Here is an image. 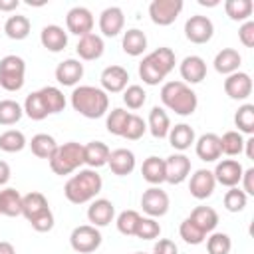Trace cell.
I'll return each mask as SVG.
<instances>
[{
    "instance_id": "obj_1",
    "label": "cell",
    "mask_w": 254,
    "mask_h": 254,
    "mask_svg": "<svg viewBox=\"0 0 254 254\" xmlns=\"http://www.w3.org/2000/svg\"><path fill=\"white\" fill-rule=\"evenodd\" d=\"M71 107L87 117V119H99L109 109V95L95 85H77L71 91Z\"/></svg>"
},
{
    "instance_id": "obj_2",
    "label": "cell",
    "mask_w": 254,
    "mask_h": 254,
    "mask_svg": "<svg viewBox=\"0 0 254 254\" xmlns=\"http://www.w3.org/2000/svg\"><path fill=\"white\" fill-rule=\"evenodd\" d=\"M103 181L95 169H79L64 187V194L73 204H83L93 200L101 192Z\"/></svg>"
},
{
    "instance_id": "obj_3",
    "label": "cell",
    "mask_w": 254,
    "mask_h": 254,
    "mask_svg": "<svg viewBox=\"0 0 254 254\" xmlns=\"http://www.w3.org/2000/svg\"><path fill=\"white\" fill-rule=\"evenodd\" d=\"M161 101L167 109L175 111L177 115L189 117L196 111L198 99L196 93L183 81H167L161 87Z\"/></svg>"
},
{
    "instance_id": "obj_4",
    "label": "cell",
    "mask_w": 254,
    "mask_h": 254,
    "mask_svg": "<svg viewBox=\"0 0 254 254\" xmlns=\"http://www.w3.org/2000/svg\"><path fill=\"white\" fill-rule=\"evenodd\" d=\"M50 163V169L64 177V175H69L73 171H77L83 163V145L81 143H75V141H67L64 145H58L56 153L52 155V159L48 161Z\"/></svg>"
},
{
    "instance_id": "obj_5",
    "label": "cell",
    "mask_w": 254,
    "mask_h": 254,
    "mask_svg": "<svg viewBox=\"0 0 254 254\" xmlns=\"http://www.w3.org/2000/svg\"><path fill=\"white\" fill-rule=\"evenodd\" d=\"M26 62L20 56H4L0 60V87L6 91H20L24 87Z\"/></svg>"
},
{
    "instance_id": "obj_6",
    "label": "cell",
    "mask_w": 254,
    "mask_h": 254,
    "mask_svg": "<svg viewBox=\"0 0 254 254\" xmlns=\"http://www.w3.org/2000/svg\"><path fill=\"white\" fill-rule=\"evenodd\" d=\"M69 244L79 254L95 252L101 246V232L95 226H91V224L75 226L71 230V234H69Z\"/></svg>"
},
{
    "instance_id": "obj_7",
    "label": "cell",
    "mask_w": 254,
    "mask_h": 254,
    "mask_svg": "<svg viewBox=\"0 0 254 254\" xmlns=\"http://www.w3.org/2000/svg\"><path fill=\"white\" fill-rule=\"evenodd\" d=\"M183 0H153L149 4L151 22L157 26H171L183 12Z\"/></svg>"
},
{
    "instance_id": "obj_8",
    "label": "cell",
    "mask_w": 254,
    "mask_h": 254,
    "mask_svg": "<svg viewBox=\"0 0 254 254\" xmlns=\"http://www.w3.org/2000/svg\"><path fill=\"white\" fill-rule=\"evenodd\" d=\"M185 36L192 44H206L214 36V24L208 16L194 14L185 22Z\"/></svg>"
},
{
    "instance_id": "obj_9",
    "label": "cell",
    "mask_w": 254,
    "mask_h": 254,
    "mask_svg": "<svg viewBox=\"0 0 254 254\" xmlns=\"http://www.w3.org/2000/svg\"><path fill=\"white\" fill-rule=\"evenodd\" d=\"M141 208L151 218L165 216L169 212V194L159 187H149L141 194Z\"/></svg>"
},
{
    "instance_id": "obj_10",
    "label": "cell",
    "mask_w": 254,
    "mask_h": 254,
    "mask_svg": "<svg viewBox=\"0 0 254 254\" xmlns=\"http://www.w3.org/2000/svg\"><path fill=\"white\" fill-rule=\"evenodd\" d=\"M190 175V159L183 153H175L165 159V183L181 185Z\"/></svg>"
},
{
    "instance_id": "obj_11",
    "label": "cell",
    "mask_w": 254,
    "mask_h": 254,
    "mask_svg": "<svg viewBox=\"0 0 254 254\" xmlns=\"http://www.w3.org/2000/svg\"><path fill=\"white\" fill-rule=\"evenodd\" d=\"M65 26H67L69 34H75L79 38L85 36V34H91V30H93V14L85 6H73L65 16Z\"/></svg>"
},
{
    "instance_id": "obj_12",
    "label": "cell",
    "mask_w": 254,
    "mask_h": 254,
    "mask_svg": "<svg viewBox=\"0 0 254 254\" xmlns=\"http://www.w3.org/2000/svg\"><path fill=\"white\" fill-rule=\"evenodd\" d=\"M242 173H244V169L236 159H222L220 163H216V167L212 171L214 181L222 187H228V189L238 187V183L242 179Z\"/></svg>"
},
{
    "instance_id": "obj_13",
    "label": "cell",
    "mask_w": 254,
    "mask_h": 254,
    "mask_svg": "<svg viewBox=\"0 0 254 254\" xmlns=\"http://www.w3.org/2000/svg\"><path fill=\"white\" fill-rule=\"evenodd\" d=\"M224 93L230 99H246L252 93V77L246 71H234L224 79Z\"/></svg>"
},
{
    "instance_id": "obj_14",
    "label": "cell",
    "mask_w": 254,
    "mask_h": 254,
    "mask_svg": "<svg viewBox=\"0 0 254 254\" xmlns=\"http://www.w3.org/2000/svg\"><path fill=\"white\" fill-rule=\"evenodd\" d=\"M214 187H216V181H214L212 171H208V169H198V171H194V175H190L189 190H190V194H192L196 200L208 198V196L214 192Z\"/></svg>"
},
{
    "instance_id": "obj_15",
    "label": "cell",
    "mask_w": 254,
    "mask_h": 254,
    "mask_svg": "<svg viewBox=\"0 0 254 254\" xmlns=\"http://www.w3.org/2000/svg\"><path fill=\"white\" fill-rule=\"evenodd\" d=\"M101 89L105 93H119L127 87V81H129V71L121 65H107L103 71H101Z\"/></svg>"
},
{
    "instance_id": "obj_16",
    "label": "cell",
    "mask_w": 254,
    "mask_h": 254,
    "mask_svg": "<svg viewBox=\"0 0 254 254\" xmlns=\"http://www.w3.org/2000/svg\"><path fill=\"white\" fill-rule=\"evenodd\" d=\"M125 26V16L119 6H109L99 14V32L105 38H115Z\"/></svg>"
},
{
    "instance_id": "obj_17",
    "label": "cell",
    "mask_w": 254,
    "mask_h": 254,
    "mask_svg": "<svg viewBox=\"0 0 254 254\" xmlns=\"http://www.w3.org/2000/svg\"><path fill=\"white\" fill-rule=\"evenodd\" d=\"M183 83H200L206 77V62L200 56H187L179 65Z\"/></svg>"
},
{
    "instance_id": "obj_18",
    "label": "cell",
    "mask_w": 254,
    "mask_h": 254,
    "mask_svg": "<svg viewBox=\"0 0 254 254\" xmlns=\"http://www.w3.org/2000/svg\"><path fill=\"white\" fill-rule=\"evenodd\" d=\"M194 151L196 157L204 163H214L216 159H220L222 151H220V137L216 133H204L194 141Z\"/></svg>"
},
{
    "instance_id": "obj_19",
    "label": "cell",
    "mask_w": 254,
    "mask_h": 254,
    "mask_svg": "<svg viewBox=\"0 0 254 254\" xmlns=\"http://www.w3.org/2000/svg\"><path fill=\"white\" fill-rule=\"evenodd\" d=\"M115 216V206L111 200L107 198H93L89 208H87V220L91 222V226L99 228V226H107Z\"/></svg>"
},
{
    "instance_id": "obj_20",
    "label": "cell",
    "mask_w": 254,
    "mask_h": 254,
    "mask_svg": "<svg viewBox=\"0 0 254 254\" xmlns=\"http://www.w3.org/2000/svg\"><path fill=\"white\" fill-rule=\"evenodd\" d=\"M40 42L48 52L58 54L67 46V32L58 24H48L40 32Z\"/></svg>"
},
{
    "instance_id": "obj_21",
    "label": "cell",
    "mask_w": 254,
    "mask_h": 254,
    "mask_svg": "<svg viewBox=\"0 0 254 254\" xmlns=\"http://www.w3.org/2000/svg\"><path fill=\"white\" fill-rule=\"evenodd\" d=\"M75 52L81 60L85 62H93V60H99L105 52V44H103V38L97 36V34H85L79 38L77 46H75Z\"/></svg>"
},
{
    "instance_id": "obj_22",
    "label": "cell",
    "mask_w": 254,
    "mask_h": 254,
    "mask_svg": "<svg viewBox=\"0 0 254 254\" xmlns=\"http://www.w3.org/2000/svg\"><path fill=\"white\" fill-rule=\"evenodd\" d=\"M107 165H109L111 173L117 175V177L131 175L133 169H135V153L129 151V149H115V151L109 153Z\"/></svg>"
},
{
    "instance_id": "obj_23",
    "label": "cell",
    "mask_w": 254,
    "mask_h": 254,
    "mask_svg": "<svg viewBox=\"0 0 254 254\" xmlns=\"http://www.w3.org/2000/svg\"><path fill=\"white\" fill-rule=\"evenodd\" d=\"M83 77V64L79 60H64L62 64H58L56 67V79L62 85H75L79 79Z\"/></svg>"
},
{
    "instance_id": "obj_24",
    "label": "cell",
    "mask_w": 254,
    "mask_h": 254,
    "mask_svg": "<svg viewBox=\"0 0 254 254\" xmlns=\"http://www.w3.org/2000/svg\"><path fill=\"white\" fill-rule=\"evenodd\" d=\"M214 69L222 75H230L234 71H238L240 64H242V56L238 54V50L234 48H222L216 56H214Z\"/></svg>"
},
{
    "instance_id": "obj_25",
    "label": "cell",
    "mask_w": 254,
    "mask_h": 254,
    "mask_svg": "<svg viewBox=\"0 0 254 254\" xmlns=\"http://www.w3.org/2000/svg\"><path fill=\"white\" fill-rule=\"evenodd\" d=\"M109 153L111 151L103 141H89L87 145H83V163L89 169H99L107 165Z\"/></svg>"
},
{
    "instance_id": "obj_26",
    "label": "cell",
    "mask_w": 254,
    "mask_h": 254,
    "mask_svg": "<svg viewBox=\"0 0 254 254\" xmlns=\"http://www.w3.org/2000/svg\"><path fill=\"white\" fill-rule=\"evenodd\" d=\"M46 210H50V204H48V198L42 192L32 190V192H28V194L22 196V216L28 222L34 220L36 216H40Z\"/></svg>"
},
{
    "instance_id": "obj_27",
    "label": "cell",
    "mask_w": 254,
    "mask_h": 254,
    "mask_svg": "<svg viewBox=\"0 0 254 254\" xmlns=\"http://www.w3.org/2000/svg\"><path fill=\"white\" fill-rule=\"evenodd\" d=\"M147 129L151 131V135L155 139H165L171 131V119L167 115V111L159 105H155L149 111V119H147Z\"/></svg>"
},
{
    "instance_id": "obj_28",
    "label": "cell",
    "mask_w": 254,
    "mask_h": 254,
    "mask_svg": "<svg viewBox=\"0 0 254 254\" xmlns=\"http://www.w3.org/2000/svg\"><path fill=\"white\" fill-rule=\"evenodd\" d=\"M167 137H169L171 147L177 149V151H187V149H190V145H194V141H196L194 129H192L190 125H187V123H179V125L171 127V131H169Z\"/></svg>"
},
{
    "instance_id": "obj_29",
    "label": "cell",
    "mask_w": 254,
    "mask_h": 254,
    "mask_svg": "<svg viewBox=\"0 0 254 254\" xmlns=\"http://www.w3.org/2000/svg\"><path fill=\"white\" fill-rule=\"evenodd\" d=\"M141 175H143V179H145L149 185H153V187L165 183V159L155 157V155L147 157V159L143 161V165H141Z\"/></svg>"
},
{
    "instance_id": "obj_30",
    "label": "cell",
    "mask_w": 254,
    "mask_h": 254,
    "mask_svg": "<svg viewBox=\"0 0 254 254\" xmlns=\"http://www.w3.org/2000/svg\"><path fill=\"white\" fill-rule=\"evenodd\" d=\"M121 48L127 56H141L145 50H147V36L145 32H141L139 28H131L123 34V40H121Z\"/></svg>"
},
{
    "instance_id": "obj_31",
    "label": "cell",
    "mask_w": 254,
    "mask_h": 254,
    "mask_svg": "<svg viewBox=\"0 0 254 254\" xmlns=\"http://www.w3.org/2000/svg\"><path fill=\"white\" fill-rule=\"evenodd\" d=\"M30 30H32V24H30V20H28L26 16H22V14L10 16V18L6 20V24H4V34H6L10 40H16V42L26 40V38L30 36Z\"/></svg>"
},
{
    "instance_id": "obj_32",
    "label": "cell",
    "mask_w": 254,
    "mask_h": 254,
    "mask_svg": "<svg viewBox=\"0 0 254 254\" xmlns=\"http://www.w3.org/2000/svg\"><path fill=\"white\" fill-rule=\"evenodd\" d=\"M189 218H190L204 234L212 232V230L216 228V224H218V212H216L212 206H196V208H192V212H190Z\"/></svg>"
},
{
    "instance_id": "obj_33",
    "label": "cell",
    "mask_w": 254,
    "mask_h": 254,
    "mask_svg": "<svg viewBox=\"0 0 254 254\" xmlns=\"http://www.w3.org/2000/svg\"><path fill=\"white\" fill-rule=\"evenodd\" d=\"M38 91H40V97H42V101H44V105H46V109H48L50 115L60 113V111L65 109V95H64V91L60 87L46 85V87H42Z\"/></svg>"
},
{
    "instance_id": "obj_34",
    "label": "cell",
    "mask_w": 254,
    "mask_h": 254,
    "mask_svg": "<svg viewBox=\"0 0 254 254\" xmlns=\"http://www.w3.org/2000/svg\"><path fill=\"white\" fill-rule=\"evenodd\" d=\"M0 214L4 216H20L22 214V194L8 187L0 190Z\"/></svg>"
},
{
    "instance_id": "obj_35",
    "label": "cell",
    "mask_w": 254,
    "mask_h": 254,
    "mask_svg": "<svg viewBox=\"0 0 254 254\" xmlns=\"http://www.w3.org/2000/svg\"><path fill=\"white\" fill-rule=\"evenodd\" d=\"M28 145H30L32 153H34L38 159H48V161L52 159V155H54L56 149H58L56 139H54L52 135H48V133H38V135H34Z\"/></svg>"
},
{
    "instance_id": "obj_36",
    "label": "cell",
    "mask_w": 254,
    "mask_h": 254,
    "mask_svg": "<svg viewBox=\"0 0 254 254\" xmlns=\"http://www.w3.org/2000/svg\"><path fill=\"white\" fill-rule=\"evenodd\" d=\"M224 10H226V16L230 20H234V22H246L252 16L254 4H252V0H226L224 2Z\"/></svg>"
},
{
    "instance_id": "obj_37",
    "label": "cell",
    "mask_w": 254,
    "mask_h": 254,
    "mask_svg": "<svg viewBox=\"0 0 254 254\" xmlns=\"http://www.w3.org/2000/svg\"><path fill=\"white\" fill-rule=\"evenodd\" d=\"M28 145L26 135L18 129H8L0 135V151L4 153H20Z\"/></svg>"
},
{
    "instance_id": "obj_38",
    "label": "cell",
    "mask_w": 254,
    "mask_h": 254,
    "mask_svg": "<svg viewBox=\"0 0 254 254\" xmlns=\"http://www.w3.org/2000/svg\"><path fill=\"white\" fill-rule=\"evenodd\" d=\"M22 109L32 121H42V119H46L50 115L46 105H44V101H42V97H40V91H32L30 95H26V101H24Z\"/></svg>"
},
{
    "instance_id": "obj_39",
    "label": "cell",
    "mask_w": 254,
    "mask_h": 254,
    "mask_svg": "<svg viewBox=\"0 0 254 254\" xmlns=\"http://www.w3.org/2000/svg\"><path fill=\"white\" fill-rule=\"evenodd\" d=\"M139 77L143 79V83H147V85H159L167 75L155 65V62L149 58V54L141 60V64H139Z\"/></svg>"
},
{
    "instance_id": "obj_40",
    "label": "cell",
    "mask_w": 254,
    "mask_h": 254,
    "mask_svg": "<svg viewBox=\"0 0 254 254\" xmlns=\"http://www.w3.org/2000/svg\"><path fill=\"white\" fill-rule=\"evenodd\" d=\"M131 113L125 111L123 107H115L107 113V121H105V127L111 135H117V137H123V131L127 127V121H129Z\"/></svg>"
},
{
    "instance_id": "obj_41",
    "label": "cell",
    "mask_w": 254,
    "mask_h": 254,
    "mask_svg": "<svg viewBox=\"0 0 254 254\" xmlns=\"http://www.w3.org/2000/svg\"><path fill=\"white\" fill-rule=\"evenodd\" d=\"M234 125L238 127V133L252 135L254 133V105L244 103L234 113Z\"/></svg>"
},
{
    "instance_id": "obj_42",
    "label": "cell",
    "mask_w": 254,
    "mask_h": 254,
    "mask_svg": "<svg viewBox=\"0 0 254 254\" xmlns=\"http://www.w3.org/2000/svg\"><path fill=\"white\" fill-rule=\"evenodd\" d=\"M24 109L14 99H2L0 101V125H14L22 119Z\"/></svg>"
},
{
    "instance_id": "obj_43",
    "label": "cell",
    "mask_w": 254,
    "mask_h": 254,
    "mask_svg": "<svg viewBox=\"0 0 254 254\" xmlns=\"http://www.w3.org/2000/svg\"><path fill=\"white\" fill-rule=\"evenodd\" d=\"M244 149V137L242 133L238 131H226L222 137H220V151L228 157H236L240 155Z\"/></svg>"
},
{
    "instance_id": "obj_44",
    "label": "cell",
    "mask_w": 254,
    "mask_h": 254,
    "mask_svg": "<svg viewBox=\"0 0 254 254\" xmlns=\"http://www.w3.org/2000/svg\"><path fill=\"white\" fill-rule=\"evenodd\" d=\"M141 220V214L137 210H123L119 212L115 224H117V230L123 234V236H135V230H137V224Z\"/></svg>"
},
{
    "instance_id": "obj_45",
    "label": "cell",
    "mask_w": 254,
    "mask_h": 254,
    "mask_svg": "<svg viewBox=\"0 0 254 254\" xmlns=\"http://www.w3.org/2000/svg\"><path fill=\"white\" fill-rule=\"evenodd\" d=\"M179 234H181V238H183L187 244H192V246L202 244L204 238H206V234H204V232H202L190 218H185V220L181 222V226H179Z\"/></svg>"
},
{
    "instance_id": "obj_46",
    "label": "cell",
    "mask_w": 254,
    "mask_h": 254,
    "mask_svg": "<svg viewBox=\"0 0 254 254\" xmlns=\"http://www.w3.org/2000/svg\"><path fill=\"white\" fill-rule=\"evenodd\" d=\"M206 250L208 254H230L232 240L226 232H212L206 238Z\"/></svg>"
},
{
    "instance_id": "obj_47",
    "label": "cell",
    "mask_w": 254,
    "mask_h": 254,
    "mask_svg": "<svg viewBox=\"0 0 254 254\" xmlns=\"http://www.w3.org/2000/svg\"><path fill=\"white\" fill-rule=\"evenodd\" d=\"M246 202H248V194L238 187L228 189L226 194H224V208L228 212H242Z\"/></svg>"
},
{
    "instance_id": "obj_48",
    "label": "cell",
    "mask_w": 254,
    "mask_h": 254,
    "mask_svg": "<svg viewBox=\"0 0 254 254\" xmlns=\"http://www.w3.org/2000/svg\"><path fill=\"white\" fill-rule=\"evenodd\" d=\"M159 234H161V224L151 216H141L135 236L141 240H155V238H159Z\"/></svg>"
},
{
    "instance_id": "obj_49",
    "label": "cell",
    "mask_w": 254,
    "mask_h": 254,
    "mask_svg": "<svg viewBox=\"0 0 254 254\" xmlns=\"http://www.w3.org/2000/svg\"><path fill=\"white\" fill-rule=\"evenodd\" d=\"M147 101V93L141 85H127L123 89V103L129 107V109H141Z\"/></svg>"
},
{
    "instance_id": "obj_50",
    "label": "cell",
    "mask_w": 254,
    "mask_h": 254,
    "mask_svg": "<svg viewBox=\"0 0 254 254\" xmlns=\"http://www.w3.org/2000/svg\"><path fill=\"white\" fill-rule=\"evenodd\" d=\"M145 131H147V121H145L143 117L131 113V117H129V121H127V127H125V131H123V139L137 141V139H141V137L145 135Z\"/></svg>"
},
{
    "instance_id": "obj_51",
    "label": "cell",
    "mask_w": 254,
    "mask_h": 254,
    "mask_svg": "<svg viewBox=\"0 0 254 254\" xmlns=\"http://www.w3.org/2000/svg\"><path fill=\"white\" fill-rule=\"evenodd\" d=\"M30 226H32L36 232H50V230L54 228V212H52V210L42 212L40 216H36L34 220H30Z\"/></svg>"
},
{
    "instance_id": "obj_52",
    "label": "cell",
    "mask_w": 254,
    "mask_h": 254,
    "mask_svg": "<svg viewBox=\"0 0 254 254\" xmlns=\"http://www.w3.org/2000/svg\"><path fill=\"white\" fill-rule=\"evenodd\" d=\"M238 40L242 42V46L246 48H254V22L252 20H246L240 30H238Z\"/></svg>"
},
{
    "instance_id": "obj_53",
    "label": "cell",
    "mask_w": 254,
    "mask_h": 254,
    "mask_svg": "<svg viewBox=\"0 0 254 254\" xmlns=\"http://www.w3.org/2000/svg\"><path fill=\"white\" fill-rule=\"evenodd\" d=\"M153 254H179V248L171 238H159L153 246Z\"/></svg>"
},
{
    "instance_id": "obj_54",
    "label": "cell",
    "mask_w": 254,
    "mask_h": 254,
    "mask_svg": "<svg viewBox=\"0 0 254 254\" xmlns=\"http://www.w3.org/2000/svg\"><path fill=\"white\" fill-rule=\"evenodd\" d=\"M240 183H242V190H244L248 196H252V194H254V169H252V167H250V169H244Z\"/></svg>"
},
{
    "instance_id": "obj_55",
    "label": "cell",
    "mask_w": 254,
    "mask_h": 254,
    "mask_svg": "<svg viewBox=\"0 0 254 254\" xmlns=\"http://www.w3.org/2000/svg\"><path fill=\"white\" fill-rule=\"evenodd\" d=\"M10 181V165L0 159V187H4Z\"/></svg>"
},
{
    "instance_id": "obj_56",
    "label": "cell",
    "mask_w": 254,
    "mask_h": 254,
    "mask_svg": "<svg viewBox=\"0 0 254 254\" xmlns=\"http://www.w3.org/2000/svg\"><path fill=\"white\" fill-rule=\"evenodd\" d=\"M242 151L246 153V159L254 161V137H248V139H244V149H242Z\"/></svg>"
},
{
    "instance_id": "obj_57",
    "label": "cell",
    "mask_w": 254,
    "mask_h": 254,
    "mask_svg": "<svg viewBox=\"0 0 254 254\" xmlns=\"http://www.w3.org/2000/svg\"><path fill=\"white\" fill-rule=\"evenodd\" d=\"M20 6V0H0V10L2 12H12Z\"/></svg>"
},
{
    "instance_id": "obj_58",
    "label": "cell",
    "mask_w": 254,
    "mask_h": 254,
    "mask_svg": "<svg viewBox=\"0 0 254 254\" xmlns=\"http://www.w3.org/2000/svg\"><path fill=\"white\" fill-rule=\"evenodd\" d=\"M0 254H16V250H14V246L10 242L0 240Z\"/></svg>"
},
{
    "instance_id": "obj_59",
    "label": "cell",
    "mask_w": 254,
    "mask_h": 254,
    "mask_svg": "<svg viewBox=\"0 0 254 254\" xmlns=\"http://www.w3.org/2000/svg\"><path fill=\"white\" fill-rule=\"evenodd\" d=\"M198 4H200V6H216L218 2H216V0H214V2H206V0H198Z\"/></svg>"
},
{
    "instance_id": "obj_60",
    "label": "cell",
    "mask_w": 254,
    "mask_h": 254,
    "mask_svg": "<svg viewBox=\"0 0 254 254\" xmlns=\"http://www.w3.org/2000/svg\"><path fill=\"white\" fill-rule=\"evenodd\" d=\"M135 254H145V252H135Z\"/></svg>"
}]
</instances>
